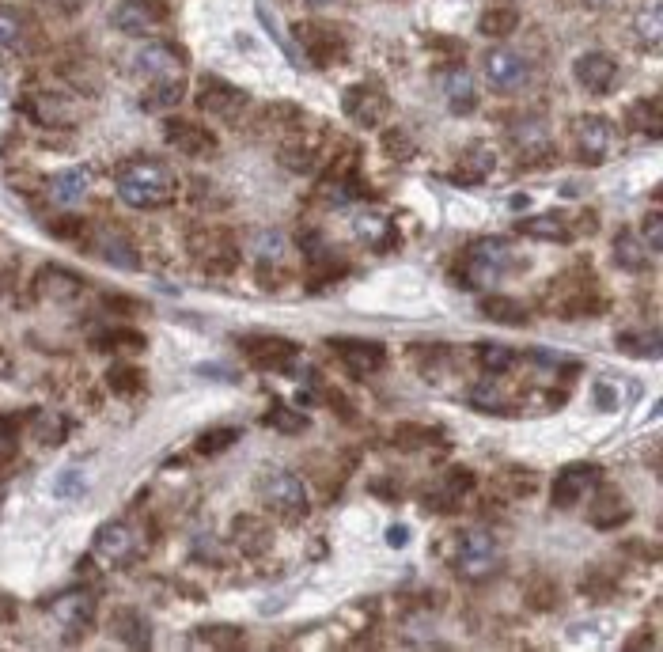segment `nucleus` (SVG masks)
<instances>
[{"label": "nucleus", "instance_id": "37", "mask_svg": "<svg viewBox=\"0 0 663 652\" xmlns=\"http://www.w3.org/2000/svg\"><path fill=\"white\" fill-rule=\"evenodd\" d=\"M557 584L550 577H535L527 584V592H523V603L531 607V611H554L557 607Z\"/></svg>", "mask_w": 663, "mask_h": 652}, {"label": "nucleus", "instance_id": "28", "mask_svg": "<svg viewBox=\"0 0 663 652\" xmlns=\"http://www.w3.org/2000/svg\"><path fill=\"white\" fill-rule=\"evenodd\" d=\"M444 99H448V107L455 114H470V110L478 107V91H474V80L466 69H451L444 76Z\"/></svg>", "mask_w": 663, "mask_h": 652}, {"label": "nucleus", "instance_id": "21", "mask_svg": "<svg viewBox=\"0 0 663 652\" xmlns=\"http://www.w3.org/2000/svg\"><path fill=\"white\" fill-rule=\"evenodd\" d=\"M110 634L118 637L126 649H152V622H148L144 611H137V607L118 611L114 622H110Z\"/></svg>", "mask_w": 663, "mask_h": 652}, {"label": "nucleus", "instance_id": "12", "mask_svg": "<svg viewBox=\"0 0 663 652\" xmlns=\"http://www.w3.org/2000/svg\"><path fill=\"white\" fill-rule=\"evenodd\" d=\"M95 554L110 565H133L141 558V539L129 524L114 520V524H103L95 531Z\"/></svg>", "mask_w": 663, "mask_h": 652}, {"label": "nucleus", "instance_id": "44", "mask_svg": "<svg viewBox=\"0 0 663 652\" xmlns=\"http://www.w3.org/2000/svg\"><path fill=\"white\" fill-rule=\"evenodd\" d=\"M266 421L273 425V429H281V433H304L307 425H311L307 414H296V410H288V406H281V402L269 410Z\"/></svg>", "mask_w": 663, "mask_h": 652}, {"label": "nucleus", "instance_id": "58", "mask_svg": "<svg viewBox=\"0 0 663 652\" xmlns=\"http://www.w3.org/2000/svg\"><path fill=\"white\" fill-rule=\"evenodd\" d=\"M584 4H592V8H603V4H610V0H584Z\"/></svg>", "mask_w": 663, "mask_h": 652}, {"label": "nucleus", "instance_id": "19", "mask_svg": "<svg viewBox=\"0 0 663 652\" xmlns=\"http://www.w3.org/2000/svg\"><path fill=\"white\" fill-rule=\"evenodd\" d=\"M353 232H357L368 247H376V251H387V247L398 243L395 220L387 217L383 209H357V213H353Z\"/></svg>", "mask_w": 663, "mask_h": 652}, {"label": "nucleus", "instance_id": "13", "mask_svg": "<svg viewBox=\"0 0 663 652\" xmlns=\"http://www.w3.org/2000/svg\"><path fill=\"white\" fill-rule=\"evenodd\" d=\"M239 349L247 353V361L254 368H288V364L300 357V345L281 334H251V338H239Z\"/></svg>", "mask_w": 663, "mask_h": 652}, {"label": "nucleus", "instance_id": "17", "mask_svg": "<svg viewBox=\"0 0 663 652\" xmlns=\"http://www.w3.org/2000/svg\"><path fill=\"white\" fill-rule=\"evenodd\" d=\"M573 76L584 91H592V95H607V91L614 88V80H618V61H614L610 54L592 50V54H580L573 61Z\"/></svg>", "mask_w": 663, "mask_h": 652}, {"label": "nucleus", "instance_id": "32", "mask_svg": "<svg viewBox=\"0 0 663 652\" xmlns=\"http://www.w3.org/2000/svg\"><path fill=\"white\" fill-rule=\"evenodd\" d=\"M516 27H520V12L508 8V4L485 8L482 19H478V31H482L485 38H508V35H516Z\"/></svg>", "mask_w": 663, "mask_h": 652}, {"label": "nucleus", "instance_id": "43", "mask_svg": "<svg viewBox=\"0 0 663 652\" xmlns=\"http://www.w3.org/2000/svg\"><path fill=\"white\" fill-rule=\"evenodd\" d=\"M470 402H474L478 410H485V414H512V406L501 402V391H497L493 383H478V387L470 391Z\"/></svg>", "mask_w": 663, "mask_h": 652}, {"label": "nucleus", "instance_id": "9", "mask_svg": "<svg viewBox=\"0 0 663 652\" xmlns=\"http://www.w3.org/2000/svg\"><path fill=\"white\" fill-rule=\"evenodd\" d=\"M607 482V474L603 467H595V463H573V467H565V471L554 478V486H550V501L554 508H573L576 501H584L592 489H599Z\"/></svg>", "mask_w": 663, "mask_h": 652}, {"label": "nucleus", "instance_id": "46", "mask_svg": "<svg viewBox=\"0 0 663 652\" xmlns=\"http://www.w3.org/2000/svg\"><path fill=\"white\" fill-rule=\"evenodd\" d=\"M618 345H622V353H629V357H648V361L660 357V334H648V338H629V334H622Z\"/></svg>", "mask_w": 663, "mask_h": 652}, {"label": "nucleus", "instance_id": "23", "mask_svg": "<svg viewBox=\"0 0 663 652\" xmlns=\"http://www.w3.org/2000/svg\"><path fill=\"white\" fill-rule=\"evenodd\" d=\"M57 622L69 630L72 637L84 634L91 626V615H95V599L88 596V592H69V596L57 599Z\"/></svg>", "mask_w": 663, "mask_h": 652}, {"label": "nucleus", "instance_id": "45", "mask_svg": "<svg viewBox=\"0 0 663 652\" xmlns=\"http://www.w3.org/2000/svg\"><path fill=\"white\" fill-rule=\"evenodd\" d=\"M383 152L391 156V160H410L417 145L410 141V133H402V129H383Z\"/></svg>", "mask_w": 663, "mask_h": 652}, {"label": "nucleus", "instance_id": "54", "mask_svg": "<svg viewBox=\"0 0 663 652\" xmlns=\"http://www.w3.org/2000/svg\"><path fill=\"white\" fill-rule=\"evenodd\" d=\"M42 4L61 12V16H76V12H80V0H42Z\"/></svg>", "mask_w": 663, "mask_h": 652}, {"label": "nucleus", "instance_id": "10", "mask_svg": "<svg viewBox=\"0 0 663 652\" xmlns=\"http://www.w3.org/2000/svg\"><path fill=\"white\" fill-rule=\"evenodd\" d=\"M110 23L122 35H152L160 23H167V8L160 0H118L110 12Z\"/></svg>", "mask_w": 663, "mask_h": 652}, {"label": "nucleus", "instance_id": "14", "mask_svg": "<svg viewBox=\"0 0 663 652\" xmlns=\"http://www.w3.org/2000/svg\"><path fill=\"white\" fill-rule=\"evenodd\" d=\"M163 141L182 152V156H194V160H205V156H216V133L205 129L201 122H186V118H171L163 126Z\"/></svg>", "mask_w": 663, "mask_h": 652}, {"label": "nucleus", "instance_id": "3", "mask_svg": "<svg viewBox=\"0 0 663 652\" xmlns=\"http://www.w3.org/2000/svg\"><path fill=\"white\" fill-rule=\"evenodd\" d=\"M451 569L463 580H485L501 569V546L485 527H466L455 539V554H451Z\"/></svg>", "mask_w": 663, "mask_h": 652}, {"label": "nucleus", "instance_id": "1", "mask_svg": "<svg viewBox=\"0 0 663 652\" xmlns=\"http://www.w3.org/2000/svg\"><path fill=\"white\" fill-rule=\"evenodd\" d=\"M114 186H118V198L126 201L129 209H163L179 194L175 171L163 160H152V156H133V160L122 163Z\"/></svg>", "mask_w": 663, "mask_h": 652}, {"label": "nucleus", "instance_id": "4", "mask_svg": "<svg viewBox=\"0 0 663 652\" xmlns=\"http://www.w3.org/2000/svg\"><path fill=\"white\" fill-rule=\"evenodd\" d=\"M512 266V247L504 239H474L463 254V281L470 289H493L504 277V270Z\"/></svg>", "mask_w": 663, "mask_h": 652}, {"label": "nucleus", "instance_id": "5", "mask_svg": "<svg viewBox=\"0 0 663 652\" xmlns=\"http://www.w3.org/2000/svg\"><path fill=\"white\" fill-rule=\"evenodd\" d=\"M247 91L228 84V80H220V76H201L198 84V110L201 114H209L216 122H239L243 118V110H247Z\"/></svg>", "mask_w": 663, "mask_h": 652}, {"label": "nucleus", "instance_id": "35", "mask_svg": "<svg viewBox=\"0 0 663 652\" xmlns=\"http://www.w3.org/2000/svg\"><path fill=\"white\" fill-rule=\"evenodd\" d=\"M281 163H285L288 171H296V175H311L319 167V152L311 145H304V141H288L281 148Z\"/></svg>", "mask_w": 663, "mask_h": 652}, {"label": "nucleus", "instance_id": "55", "mask_svg": "<svg viewBox=\"0 0 663 652\" xmlns=\"http://www.w3.org/2000/svg\"><path fill=\"white\" fill-rule=\"evenodd\" d=\"M406 539H410V531H406V527H387V543L391 546H402Z\"/></svg>", "mask_w": 663, "mask_h": 652}, {"label": "nucleus", "instance_id": "27", "mask_svg": "<svg viewBox=\"0 0 663 652\" xmlns=\"http://www.w3.org/2000/svg\"><path fill=\"white\" fill-rule=\"evenodd\" d=\"M194 649H220V652H235L247 649V634L239 626H201L194 630Z\"/></svg>", "mask_w": 663, "mask_h": 652}, {"label": "nucleus", "instance_id": "40", "mask_svg": "<svg viewBox=\"0 0 663 652\" xmlns=\"http://www.w3.org/2000/svg\"><path fill=\"white\" fill-rule=\"evenodd\" d=\"M474 353H478V361H482L485 372H493V376H501V372H508L512 364L520 361V357H516V353L508 349V345H493V342H489V345H478Z\"/></svg>", "mask_w": 663, "mask_h": 652}, {"label": "nucleus", "instance_id": "33", "mask_svg": "<svg viewBox=\"0 0 663 652\" xmlns=\"http://www.w3.org/2000/svg\"><path fill=\"white\" fill-rule=\"evenodd\" d=\"M27 16L19 12V8H8V4H0V50H19L23 42H27Z\"/></svg>", "mask_w": 663, "mask_h": 652}, {"label": "nucleus", "instance_id": "16", "mask_svg": "<svg viewBox=\"0 0 663 652\" xmlns=\"http://www.w3.org/2000/svg\"><path fill=\"white\" fill-rule=\"evenodd\" d=\"M330 353H338V361L357 372V376H372L387 364V349L379 342H364V338H330Z\"/></svg>", "mask_w": 663, "mask_h": 652}, {"label": "nucleus", "instance_id": "38", "mask_svg": "<svg viewBox=\"0 0 663 652\" xmlns=\"http://www.w3.org/2000/svg\"><path fill=\"white\" fill-rule=\"evenodd\" d=\"M107 383L118 395H141L144 391V372L137 364H114L107 372Z\"/></svg>", "mask_w": 663, "mask_h": 652}, {"label": "nucleus", "instance_id": "24", "mask_svg": "<svg viewBox=\"0 0 663 652\" xmlns=\"http://www.w3.org/2000/svg\"><path fill=\"white\" fill-rule=\"evenodd\" d=\"M633 516V508H629V501L618 493V489H603L599 486V497H595L592 505V527H599V531H610V527H622Z\"/></svg>", "mask_w": 663, "mask_h": 652}, {"label": "nucleus", "instance_id": "31", "mask_svg": "<svg viewBox=\"0 0 663 652\" xmlns=\"http://www.w3.org/2000/svg\"><path fill=\"white\" fill-rule=\"evenodd\" d=\"M629 129H641L648 137H660L663 129V103L656 95H648V99H637L633 107H629Z\"/></svg>", "mask_w": 663, "mask_h": 652}, {"label": "nucleus", "instance_id": "7", "mask_svg": "<svg viewBox=\"0 0 663 652\" xmlns=\"http://www.w3.org/2000/svg\"><path fill=\"white\" fill-rule=\"evenodd\" d=\"M296 42L304 46V54L315 61V65H341L345 54H349V42L341 35L338 27H326V23H296Z\"/></svg>", "mask_w": 663, "mask_h": 652}, {"label": "nucleus", "instance_id": "29", "mask_svg": "<svg viewBox=\"0 0 663 652\" xmlns=\"http://www.w3.org/2000/svg\"><path fill=\"white\" fill-rule=\"evenodd\" d=\"M444 444V433L436 425H417V421H406L395 429V448L402 452H425V448H436Z\"/></svg>", "mask_w": 663, "mask_h": 652}, {"label": "nucleus", "instance_id": "56", "mask_svg": "<svg viewBox=\"0 0 663 652\" xmlns=\"http://www.w3.org/2000/svg\"><path fill=\"white\" fill-rule=\"evenodd\" d=\"M0 618H4V622H12V618H16V603H12L8 596H0Z\"/></svg>", "mask_w": 663, "mask_h": 652}, {"label": "nucleus", "instance_id": "20", "mask_svg": "<svg viewBox=\"0 0 663 652\" xmlns=\"http://www.w3.org/2000/svg\"><path fill=\"white\" fill-rule=\"evenodd\" d=\"M91 190V167H69V171H57L54 179L46 182V194L54 205H80Z\"/></svg>", "mask_w": 663, "mask_h": 652}, {"label": "nucleus", "instance_id": "52", "mask_svg": "<svg viewBox=\"0 0 663 652\" xmlns=\"http://www.w3.org/2000/svg\"><path fill=\"white\" fill-rule=\"evenodd\" d=\"M444 489L455 493V497H463L466 489H474V474L466 471V467H455V471H448V478H444Z\"/></svg>", "mask_w": 663, "mask_h": 652}, {"label": "nucleus", "instance_id": "48", "mask_svg": "<svg viewBox=\"0 0 663 652\" xmlns=\"http://www.w3.org/2000/svg\"><path fill=\"white\" fill-rule=\"evenodd\" d=\"M641 239H645L648 251H660V247H663V217H660V209H652V213L645 217V224H641Z\"/></svg>", "mask_w": 663, "mask_h": 652}, {"label": "nucleus", "instance_id": "41", "mask_svg": "<svg viewBox=\"0 0 663 652\" xmlns=\"http://www.w3.org/2000/svg\"><path fill=\"white\" fill-rule=\"evenodd\" d=\"M637 38L645 46H660V31H663V8L660 4H648L645 12H637V23H633Z\"/></svg>", "mask_w": 663, "mask_h": 652}, {"label": "nucleus", "instance_id": "47", "mask_svg": "<svg viewBox=\"0 0 663 652\" xmlns=\"http://www.w3.org/2000/svg\"><path fill=\"white\" fill-rule=\"evenodd\" d=\"M262 262H269V258H281V251H285V243H281V236L277 232H254V247H251Z\"/></svg>", "mask_w": 663, "mask_h": 652}, {"label": "nucleus", "instance_id": "50", "mask_svg": "<svg viewBox=\"0 0 663 652\" xmlns=\"http://www.w3.org/2000/svg\"><path fill=\"white\" fill-rule=\"evenodd\" d=\"M16 448H19V425L12 417H0V459L16 455Z\"/></svg>", "mask_w": 663, "mask_h": 652}, {"label": "nucleus", "instance_id": "36", "mask_svg": "<svg viewBox=\"0 0 663 652\" xmlns=\"http://www.w3.org/2000/svg\"><path fill=\"white\" fill-rule=\"evenodd\" d=\"M99 254L107 258L110 266H122V270H137V266H141V258H137V251H133V243L122 236L103 239V243H99Z\"/></svg>", "mask_w": 663, "mask_h": 652}, {"label": "nucleus", "instance_id": "53", "mask_svg": "<svg viewBox=\"0 0 663 652\" xmlns=\"http://www.w3.org/2000/svg\"><path fill=\"white\" fill-rule=\"evenodd\" d=\"M72 493H80V471H69L57 478V497H72Z\"/></svg>", "mask_w": 663, "mask_h": 652}, {"label": "nucleus", "instance_id": "49", "mask_svg": "<svg viewBox=\"0 0 663 652\" xmlns=\"http://www.w3.org/2000/svg\"><path fill=\"white\" fill-rule=\"evenodd\" d=\"M103 349H144V338L133 330H110L107 338H99Z\"/></svg>", "mask_w": 663, "mask_h": 652}, {"label": "nucleus", "instance_id": "25", "mask_svg": "<svg viewBox=\"0 0 663 652\" xmlns=\"http://www.w3.org/2000/svg\"><path fill=\"white\" fill-rule=\"evenodd\" d=\"M614 262H618L626 273H645L648 266H652L645 239L637 236L633 228H622V232L614 236Z\"/></svg>", "mask_w": 663, "mask_h": 652}, {"label": "nucleus", "instance_id": "34", "mask_svg": "<svg viewBox=\"0 0 663 652\" xmlns=\"http://www.w3.org/2000/svg\"><path fill=\"white\" fill-rule=\"evenodd\" d=\"M235 539L243 543L247 554H262L269 546V527L262 520H254V516H243V520H235Z\"/></svg>", "mask_w": 663, "mask_h": 652}, {"label": "nucleus", "instance_id": "8", "mask_svg": "<svg viewBox=\"0 0 663 652\" xmlns=\"http://www.w3.org/2000/svg\"><path fill=\"white\" fill-rule=\"evenodd\" d=\"M137 73L148 80V84H175V80H186V54L171 42H152L137 54Z\"/></svg>", "mask_w": 663, "mask_h": 652}, {"label": "nucleus", "instance_id": "42", "mask_svg": "<svg viewBox=\"0 0 663 652\" xmlns=\"http://www.w3.org/2000/svg\"><path fill=\"white\" fill-rule=\"evenodd\" d=\"M182 91H186V80H175V84H152V88H148V99H144V107L148 110L175 107V103H182Z\"/></svg>", "mask_w": 663, "mask_h": 652}, {"label": "nucleus", "instance_id": "15", "mask_svg": "<svg viewBox=\"0 0 663 652\" xmlns=\"http://www.w3.org/2000/svg\"><path fill=\"white\" fill-rule=\"evenodd\" d=\"M485 80L501 91H516L531 80V61L523 54H516V50L497 46V50L485 54Z\"/></svg>", "mask_w": 663, "mask_h": 652}, {"label": "nucleus", "instance_id": "18", "mask_svg": "<svg viewBox=\"0 0 663 652\" xmlns=\"http://www.w3.org/2000/svg\"><path fill=\"white\" fill-rule=\"evenodd\" d=\"M493 167H497V152L489 145H466L463 156L455 160V171H451V182L455 186H478V182H485L489 175H493Z\"/></svg>", "mask_w": 663, "mask_h": 652}, {"label": "nucleus", "instance_id": "39", "mask_svg": "<svg viewBox=\"0 0 663 652\" xmlns=\"http://www.w3.org/2000/svg\"><path fill=\"white\" fill-rule=\"evenodd\" d=\"M239 444V429H209L194 440V452L198 455H224L228 448Z\"/></svg>", "mask_w": 663, "mask_h": 652}, {"label": "nucleus", "instance_id": "57", "mask_svg": "<svg viewBox=\"0 0 663 652\" xmlns=\"http://www.w3.org/2000/svg\"><path fill=\"white\" fill-rule=\"evenodd\" d=\"M307 4H315V8H326V4H334V0H307Z\"/></svg>", "mask_w": 663, "mask_h": 652}, {"label": "nucleus", "instance_id": "51", "mask_svg": "<svg viewBox=\"0 0 663 652\" xmlns=\"http://www.w3.org/2000/svg\"><path fill=\"white\" fill-rule=\"evenodd\" d=\"M65 417H57V414H42V425H38V436L46 440V444H57V440H65Z\"/></svg>", "mask_w": 663, "mask_h": 652}, {"label": "nucleus", "instance_id": "30", "mask_svg": "<svg viewBox=\"0 0 663 652\" xmlns=\"http://www.w3.org/2000/svg\"><path fill=\"white\" fill-rule=\"evenodd\" d=\"M482 315L489 323H501V326H527V308H523L520 300H512V296H485L482 300Z\"/></svg>", "mask_w": 663, "mask_h": 652}, {"label": "nucleus", "instance_id": "2", "mask_svg": "<svg viewBox=\"0 0 663 652\" xmlns=\"http://www.w3.org/2000/svg\"><path fill=\"white\" fill-rule=\"evenodd\" d=\"M258 493H262V501L266 508L277 516V520H285V524H300L307 512H311V501H307V486L304 478H296L292 471L285 467H273L258 478Z\"/></svg>", "mask_w": 663, "mask_h": 652}, {"label": "nucleus", "instance_id": "22", "mask_svg": "<svg viewBox=\"0 0 663 652\" xmlns=\"http://www.w3.org/2000/svg\"><path fill=\"white\" fill-rule=\"evenodd\" d=\"M80 292V277L72 270H57V266H46V270L35 277V296L46 300V304H61V300H72Z\"/></svg>", "mask_w": 663, "mask_h": 652}, {"label": "nucleus", "instance_id": "6", "mask_svg": "<svg viewBox=\"0 0 663 652\" xmlns=\"http://www.w3.org/2000/svg\"><path fill=\"white\" fill-rule=\"evenodd\" d=\"M341 110L360 129H379L387 122V114H391V99H387V91L379 84H353L341 95Z\"/></svg>", "mask_w": 663, "mask_h": 652}, {"label": "nucleus", "instance_id": "26", "mask_svg": "<svg viewBox=\"0 0 663 652\" xmlns=\"http://www.w3.org/2000/svg\"><path fill=\"white\" fill-rule=\"evenodd\" d=\"M516 232L527 239H542V243H569V224L561 217H554V213H538V217H527L516 224Z\"/></svg>", "mask_w": 663, "mask_h": 652}, {"label": "nucleus", "instance_id": "11", "mask_svg": "<svg viewBox=\"0 0 663 652\" xmlns=\"http://www.w3.org/2000/svg\"><path fill=\"white\" fill-rule=\"evenodd\" d=\"M573 137H576V160L588 163V167L607 163L610 148H614V126H610L607 118H599V114L580 118L573 129Z\"/></svg>", "mask_w": 663, "mask_h": 652}]
</instances>
